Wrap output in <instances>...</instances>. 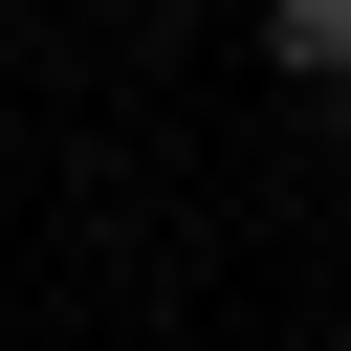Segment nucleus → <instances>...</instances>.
Returning a JSON list of instances; mask_svg holds the SVG:
<instances>
[{
    "mask_svg": "<svg viewBox=\"0 0 351 351\" xmlns=\"http://www.w3.org/2000/svg\"><path fill=\"white\" fill-rule=\"evenodd\" d=\"M263 66L285 88H351V0H263Z\"/></svg>",
    "mask_w": 351,
    "mask_h": 351,
    "instance_id": "1",
    "label": "nucleus"
}]
</instances>
